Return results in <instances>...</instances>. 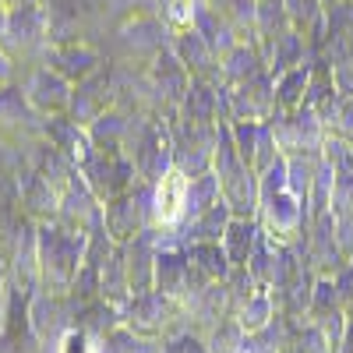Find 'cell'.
Returning a JSON list of instances; mask_svg holds the SVG:
<instances>
[{
  "mask_svg": "<svg viewBox=\"0 0 353 353\" xmlns=\"http://www.w3.org/2000/svg\"><path fill=\"white\" fill-rule=\"evenodd\" d=\"M8 28V11H4V4H0V32Z\"/></svg>",
  "mask_w": 353,
  "mask_h": 353,
  "instance_id": "cell-3",
  "label": "cell"
},
{
  "mask_svg": "<svg viewBox=\"0 0 353 353\" xmlns=\"http://www.w3.org/2000/svg\"><path fill=\"white\" fill-rule=\"evenodd\" d=\"M163 14L176 32H188V28L198 21V0H170Z\"/></svg>",
  "mask_w": 353,
  "mask_h": 353,
  "instance_id": "cell-2",
  "label": "cell"
},
{
  "mask_svg": "<svg viewBox=\"0 0 353 353\" xmlns=\"http://www.w3.org/2000/svg\"><path fill=\"white\" fill-rule=\"evenodd\" d=\"M184 198H188V184L181 173H166L163 184H159V194H156V209H159V219L163 223H173L176 216L184 212Z\"/></svg>",
  "mask_w": 353,
  "mask_h": 353,
  "instance_id": "cell-1",
  "label": "cell"
}]
</instances>
